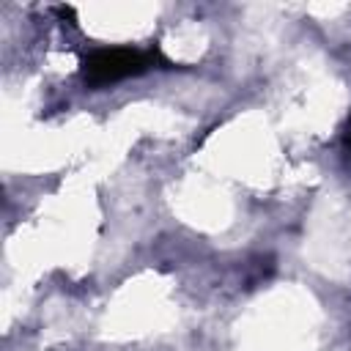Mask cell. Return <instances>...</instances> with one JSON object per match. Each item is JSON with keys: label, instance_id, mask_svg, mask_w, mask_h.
<instances>
[{"label": "cell", "instance_id": "6da1fadb", "mask_svg": "<svg viewBox=\"0 0 351 351\" xmlns=\"http://www.w3.org/2000/svg\"><path fill=\"white\" fill-rule=\"evenodd\" d=\"M156 52H140L129 47H115V49H101L88 58L85 74L90 82H112L129 74H140L156 63Z\"/></svg>", "mask_w": 351, "mask_h": 351}]
</instances>
